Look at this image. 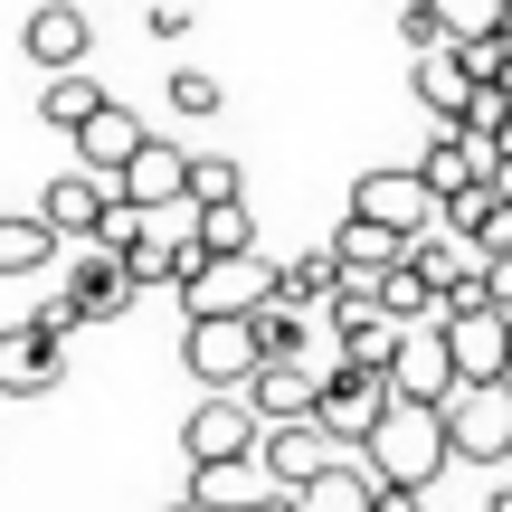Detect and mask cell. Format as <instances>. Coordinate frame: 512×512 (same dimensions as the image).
I'll list each match as a JSON object with an SVG mask.
<instances>
[{"label":"cell","mask_w":512,"mask_h":512,"mask_svg":"<svg viewBox=\"0 0 512 512\" xmlns=\"http://www.w3.org/2000/svg\"><path fill=\"white\" fill-rule=\"evenodd\" d=\"M361 465L380 484H437L446 465H456V446H446V408L437 399H389L380 418H370V437H361Z\"/></svg>","instance_id":"obj_1"},{"label":"cell","mask_w":512,"mask_h":512,"mask_svg":"<svg viewBox=\"0 0 512 512\" xmlns=\"http://www.w3.org/2000/svg\"><path fill=\"white\" fill-rule=\"evenodd\" d=\"M437 408L456 465H512V380H456Z\"/></svg>","instance_id":"obj_2"},{"label":"cell","mask_w":512,"mask_h":512,"mask_svg":"<svg viewBox=\"0 0 512 512\" xmlns=\"http://www.w3.org/2000/svg\"><path fill=\"white\" fill-rule=\"evenodd\" d=\"M181 370H190L200 389H247V370H256V323H247V313H190Z\"/></svg>","instance_id":"obj_3"},{"label":"cell","mask_w":512,"mask_h":512,"mask_svg":"<svg viewBox=\"0 0 512 512\" xmlns=\"http://www.w3.org/2000/svg\"><path fill=\"white\" fill-rule=\"evenodd\" d=\"M351 209H361V219H380V228H399V238L418 247L427 228L446 219V190L427 181L418 162H408V171H361V190H351Z\"/></svg>","instance_id":"obj_4"},{"label":"cell","mask_w":512,"mask_h":512,"mask_svg":"<svg viewBox=\"0 0 512 512\" xmlns=\"http://www.w3.org/2000/svg\"><path fill=\"white\" fill-rule=\"evenodd\" d=\"M437 332H446L456 380H512V313L503 304H446Z\"/></svg>","instance_id":"obj_5"},{"label":"cell","mask_w":512,"mask_h":512,"mask_svg":"<svg viewBox=\"0 0 512 512\" xmlns=\"http://www.w3.org/2000/svg\"><path fill=\"white\" fill-rule=\"evenodd\" d=\"M171 294H181L190 313H256V304L275 294V266H266L256 247H238V256H200V266H190Z\"/></svg>","instance_id":"obj_6"},{"label":"cell","mask_w":512,"mask_h":512,"mask_svg":"<svg viewBox=\"0 0 512 512\" xmlns=\"http://www.w3.org/2000/svg\"><path fill=\"white\" fill-rule=\"evenodd\" d=\"M342 361L332 342H313V351H266V361L247 370V408L256 418H304L313 399H323V370Z\"/></svg>","instance_id":"obj_7"},{"label":"cell","mask_w":512,"mask_h":512,"mask_svg":"<svg viewBox=\"0 0 512 512\" xmlns=\"http://www.w3.org/2000/svg\"><path fill=\"white\" fill-rule=\"evenodd\" d=\"M332 456H342V437H332L313 408H304V418H266V427H256V465H266V484H285V494L304 475H323Z\"/></svg>","instance_id":"obj_8"},{"label":"cell","mask_w":512,"mask_h":512,"mask_svg":"<svg viewBox=\"0 0 512 512\" xmlns=\"http://www.w3.org/2000/svg\"><path fill=\"white\" fill-rule=\"evenodd\" d=\"M256 408H247V389H209L200 408H190V427H181V456L190 465H219V456H256Z\"/></svg>","instance_id":"obj_9"},{"label":"cell","mask_w":512,"mask_h":512,"mask_svg":"<svg viewBox=\"0 0 512 512\" xmlns=\"http://www.w3.org/2000/svg\"><path fill=\"white\" fill-rule=\"evenodd\" d=\"M380 380H389V399H446V389H456L446 332H437V323H399V342H389Z\"/></svg>","instance_id":"obj_10"},{"label":"cell","mask_w":512,"mask_h":512,"mask_svg":"<svg viewBox=\"0 0 512 512\" xmlns=\"http://www.w3.org/2000/svg\"><path fill=\"white\" fill-rule=\"evenodd\" d=\"M323 313H332V351H342V361H361V370L389 361V342H399V313H389L370 285H342Z\"/></svg>","instance_id":"obj_11"},{"label":"cell","mask_w":512,"mask_h":512,"mask_svg":"<svg viewBox=\"0 0 512 512\" xmlns=\"http://www.w3.org/2000/svg\"><path fill=\"white\" fill-rule=\"evenodd\" d=\"M380 408H389V380H380V370H361V361H332V370H323V399H313V418H323L342 446H361Z\"/></svg>","instance_id":"obj_12"},{"label":"cell","mask_w":512,"mask_h":512,"mask_svg":"<svg viewBox=\"0 0 512 512\" xmlns=\"http://www.w3.org/2000/svg\"><path fill=\"white\" fill-rule=\"evenodd\" d=\"M67 294H76V313L86 323H114V313L133 304V266H124V247H105V238H76V266H67Z\"/></svg>","instance_id":"obj_13"},{"label":"cell","mask_w":512,"mask_h":512,"mask_svg":"<svg viewBox=\"0 0 512 512\" xmlns=\"http://www.w3.org/2000/svg\"><path fill=\"white\" fill-rule=\"evenodd\" d=\"M67 380V342L38 323H10L0 332V399H48V389Z\"/></svg>","instance_id":"obj_14"},{"label":"cell","mask_w":512,"mask_h":512,"mask_svg":"<svg viewBox=\"0 0 512 512\" xmlns=\"http://www.w3.org/2000/svg\"><path fill=\"white\" fill-rule=\"evenodd\" d=\"M105 200H114V181H105V171H86V162H76V171H57V181L38 190V219L57 228V247H76V238H95Z\"/></svg>","instance_id":"obj_15"},{"label":"cell","mask_w":512,"mask_h":512,"mask_svg":"<svg viewBox=\"0 0 512 512\" xmlns=\"http://www.w3.org/2000/svg\"><path fill=\"white\" fill-rule=\"evenodd\" d=\"M19 48H29V67H86V57H95V29H86L76 0H38L29 29H19Z\"/></svg>","instance_id":"obj_16"},{"label":"cell","mask_w":512,"mask_h":512,"mask_svg":"<svg viewBox=\"0 0 512 512\" xmlns=\"http://www.w3.org/2000/svg\"><path fill=\"white\" fill-rule=\"evenodd\" d=\"M114 190H124V200H143V209H171V200H190V152L181 143H133V162L114 171Z\"/></svg>","instance_id":"obj_17"},{"label":"cell","mask_w":512,"mask_h":512,"mask_svg":"<svg viewBox=\"0 0 512 512\" xmlns=\"http://www.w3.org/2000/svg\"><path fill=\"white\" fill-rule=\"evenodd\" d=\"M67 143H76V162H86V171H105V181H114V171L133 162V143H143V114H124V105L105 95V105H95L86 124L67 133Z\"/></svg>","instance_id":"obj_18"},{"label":"cell","mask_w":512,"mask_h":512,"mask_svg":"<svg viewBox=\"0 0 512 512\" xmlns=\"http://www.w3.org/2000/svg\"><path fill=\"white\" fill-rule=\"evenodd\" d=\"M408 86H418V105L437 114V124H456V114H465V95H475L484 76L465 67L456 48H418V57H408Z\"/></svg>","instance_id":"obj_19"},{"label":"cell","mask_w":512,"mask_h":512,"mask_svg":"<svg viewBox=\"0 0 512 512\" xmlns=\"http://www.w3.org/2000/svg\"><path fill=\"white\" fill-rule=\"evenodd\" d=\"M332 256H342V285H370L380 266H399V256H408V238H399V228H380V219H361V209H351V219L332 228Z\"/></svg>","instance_id":"obj_20"},{"label":"cell","mask_w":512,"mask_h":512,"mask_svg":"<svg viewBox=\"0 0 512 512\" xmlns=\"http://www.w3.org/2000/svg\"><path fill=\"white\" fill-rule=\"evenodd\" d=\"M285 503H294V512H370V465H361V456H332L323 475H304Z\"/></svg>","instance_id":"obj_21"},{"label":"cell","mask_w":512,"mask_h":512,"mask_svg":"<svg viewBox=\"0 0 512 512\" xmlns=\"http://www.w3.org/2000/svg\"><path fill=\"white\" fill-rule=\"evenodd\" d=\"M190 494L219 503V512H247L256 494H266V465L256 456H219V465H190Z\"/></svg>","instance_id":"obj_22"},{"label":"cell","mask_w":512,"mask_h":512,"mask_svg":"<svg viewBox=\"0 0 512 512\" xmlns=\"http://www.w3.org/2000/svg\"><path fill=\"white\" fill-rule=\"evenodd\" d=\"M275 294H285V304H332V294H342V256L332 247H313V256H285V266H275Z\"/></svg>","instance_id":"obj_23"},{"label":"cell","mask_w":512,"mask_h":512,"mask_svg":"<svg viewBox=\"0 0 512 512\" xmlns=\"http://www.w3.org/2000/svg\"><path fill=\"white\" fill-rule=\"evenodd\" d=\"M370 294H380V304L399 313V323H437V313H446V294L427 285V275L408 266V256H399V266H380V275H370Z\"/></svg>","instance_id":"obj_24"},{"label":"cell","mask_w":512,"mask_h":512,"mask_svg":"<svg viewBox=\"0 0 512 512\" xmlns=\"http://www.w3.org/2000/svg\"><path fill=\"white\" fill-rule=\"evenodd\" d=\"M95 105H105V86H95L86 67H48V86H38V114H48L57 133H76V124H86Z\"/></svg>","instance_id":"obj_25"},{"label":"cell","mask_w":512,"mask_h":512,"mask_svg":"<svg viewBox=\"0 0 512 512\" xmlns=\"http://www.w3.org/2000/svg\"><path fill=\"white\" fill-rule=\"evenodd\" d=\"M418 171H427V181H437V190H465V181H484V171H494V152H475V143H465L456 124H446L437 143L418 152Z\"/></svg>","instance_id":"obj_26"},{"label":"cell","mask_w":512,"mask_h":512,"mask_svg":"<svg viewBox=\"0 0 512 512\" xmlns=\"http://www.w3.org/2000/svg\"><path fill=\"white\" fill-rule=\"evenodd\" d=\"M408 266H418V275H427V285H437V294H446V285H465V275H475V266H484V256H475V247H465V238H456V228H427V238H418V247H408Z\"/></svg>","instance_id":"obj_27"},{"label":"cell","mask_w":512,"mask_h":512,"mask_svg":"<svg viewBox=\"0 0 512 512\" xmlns=\"http://www.w3.org/2000/svg\"><path fill=\"white\" fill-rule=\"evenodd\" d=\"M456 133H465V143H475V152H503V143H512V95L494 86V76H484V86L465 95V114H456Z\"/></svg>","instance_id":"obj_28"},{"label":"cell","mask_w":512,"mask_h":512,"mask_svg":"<svg viewBox=\"0 0 512 512\" xmlns=\"http://www.w3.org/2000/svg\"><path fill=\"white\" fill-rule=\"evenodd\" d=\"M48 256H57V228L38 219V209L29 219H0V275H38Z\"/></svg>","instance_id":"obj_29"},{"label":"cell","mask_w":512,"mask_h":512,"mask_svg":"<svg viewBox=\"0 0 512 512\" xmlns=\"http://www.w3.org/2000/svg\"><path fill=\"white\" fill-rule=\"evenodd\" d=\"M190 228H200V247H209V256H238V247H256L247 190H238V200H209V209H190Z\"/></svg>","instance_id":"obj_30"},{"label":"cell","mask_w":512,"mask_h":512,"mask_svg":"<svg viewBox=\"0 0 512 512\" xmlns=\"http://www.w3.org/2000/svg\"><path fill=\"white\" fill-rule=\"evenodd\" d=\"M247 323H256V361H266V351H313V332H304V304H285V294H266V304H256Z\"/></svg>","instance_id":"obj_31"},{"label":"cell","mask_w":512,"mask_h":512,"mask_svg":"<svg viewBox=\"0 0 512 512\" xmlns=\"http://www.w3.org/2000/svg\"><path fill=\"white\" fill-rule=\"evenodd\" d=\"M238 162H228V152H190V209H209V200H238Z\"/></svg>","instance_id":"obj_32"},{"label":"cell","mask_w":512,"mask_h":512,"mask_svg":"<svg viewBox=\"0 0 512 512\" xmlns=\"http://www.w3.org/2000/svg\"><path fill=\"white\" fill-rule=\"evenodd\" d=\"M427 10H437V29H446V38H475V29H503L512 0H427Z\"/></svg>","instance_id":"obj_33"},{"label":"cell","mask_w":512,"mask_h":512,"mask_svg":"<svg viewBox=\"0 0 512 512\" xmlns=\"http://www.w3.org/2000/svg\"><path fill=\"white\" fill-rule=\"evenodd\" d=\"M228 95H219V76L209 67H171V114H190V124H200V114H219Z\"/></svg>","instance_id":"obj_34"},{"label":"cell","mask_w":512,"mask_h":512,"mask_svg":"<svg viewBox=\"0 0 512 512\" xmlns=\"http://www.w3.org/2000/svg\"><path fill=\"white\" fill-rule=\"evenodd\" d=\"M399 48H408V57H418V48H446V29H437L427 0H408V10H399Z\"/></svg>","instance_id":"obj_35"},{"label":"cell","mask_w":512,"mask_h":512,"mask_svg":"<svg viewBox=\"0 0 512 512\" xmlns=\"http://www.w3.org/2000/svg\"><path fill=\"white\" fill-rule=\"evenodd\" d=\"M370 512H427V484H380L370 475Z\"/></svg>","instance_id":"obj_36"},{"label":"cell","mask_w":512,"mask_h":512,"mask_svg":"<svg viewBox=\"0 0 512 512\" xmlns=\"http://www.w3.org/2000/svg\"><path fill=\"white\" fill-rule=\"evenodd\" d=\"M29 323H38V332H57V342H67V332H76V323H86V313H76V294H48V304H38V313H29Z\"/></svg>","instance_id":"obj_37"},{"label":"cell","mask_w":512,"mask_h":512,"mask_svg":"<svg viewBox=\"0 0 512 512\" xmlns=\"http://www.w3.org/2000/svg\"><path fill=\"white\" fill-rule=\"evenodd\" d=\"M247 512H294V503H285V484H266V494H256Z\"/></svg>","instance_id":"obj_38"},{"label":"cell","mask_w":512,"mask_h":512,"mask_svg":"<svg viewBox=\"0 0 512 512\" xmlns=\"http://www.w3.org/2000/svg\"><path fill=\"white\" fill-rule=\"evenodd\" d=\"M494 190H503V200H512V152H494Z\"/></svg>","instance_id":"obj_39"},{"label":"cell","mask_w":512,"mask_h":512,"mask_svg":"<svg viewBox=\"0 0 512 512\" xmlns=\"http://www.w3.org/2000/svg\"><path fill=\"white\" fill-rule=\"evenodd\" d=\"M171 512H219V503H200V494H181V503H171Z\"/></svg>","instance_id":"obj_40"},{"label":"cell","mask_w":512,"mask_h":512,"mask_svg":"<svg viewBox=\"0 0 512 512\" xmlns=\"http://www.w3.org/2000/svg\"><path fill=\"white\" fill-rule=\"evenodd\" d=\"M484 512H512V484H503V494H494V503H484Z\"/></svg>","instance_id":"obj_41"}]
</instances>
